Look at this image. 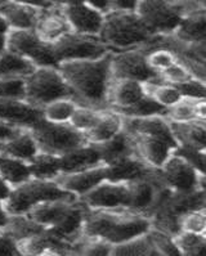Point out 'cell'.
I'll return each instance as SVG.
<instances>
[{
    "label": "cell",
    "mask_w": 206,
    "mask_h": 256,
    "mask_svg": "<svg viewBox=\"0 0 206 256\" xmlns=\"http://www.w3.org/2000/svg\"><path fill=\"white\" fill-rule=\"evenodd\" d=\"M85 3L103 14L110 12V0H85Z\"/></svg>",
    "instance_id": "816d5d0a"
},
{
    "label": "cell",
    "mask_w": 206,
    "mask_h": 256,
    "mask_svg": "<svg viewBox=\"0 0 206 256\" xmlns=\"http://www.w3.org/2000/svg\"><path fill=\"white\" fill-rule=\"evenodd\" d=\"M146 94H148L161 106H164L165 108H169L172 106L176 104L179 100H182V94L179 93L174 85L161 82V84H144Z\"/></svg>",
    "instance_id": "f35d334b"
},
{
    "label": "cell",
    "mask_w": 206,
    "mask_h": 256,
    "mask_svg": "<svg viewBox=\"0 0 206 256\" xmlns=\"http://www.w3.org/2000/svg\"><path fill=\"white\" fill-rule=\"evenodd\" d=\"M152 168L146 165L138 156L122 157L104 165L106 180L114 183H128L136 179L144 178L151 172Z\"/></svg>",
    "instance_id": "ffe728a7"
},
{
    "label": "cell",
    "mask_w": 206,
    "mask_h": 256,
    "mask_svg": "<svg viewBox=\"0 0 206 256\" xmlns=\"http://www.w3.org/2000/svg\"><path fill=\"white\" fill-rule=\"evenodd\" d=\"M40 10L35 6L10 0H3L0 3V13L6 20L10 30H34Z\"/></svg>",
    "instance_id": "603a6c76"
},
{
    "label": "cell",
    "mask_w": 206,
    "mask_h": 256,
    "mask_svg": "<svg viewBox=\"0 0 206 256\" xmlns=\"http://www.w3.org/2000/svg\"><path fill=\"white\" fill-rule=\"evenodd\" d=\"M79 251H76V254H82V255L86 256H104L111 255L112 251V244L108 242L100 240V238H92L88 237V241L84 244L75 246Z\"/></svg>",
    "instance_id": "ee69618b"
},
{
    "label": "cell",
    "mask_w": 206,
    "mask_h": 256,
    "mask_svg": "<svg viewBox=\"0 0 206 256\" xmlns=\"http://www.w3.org/2000/svg\"><path fill=\"white\" fill-rule=\"evenodd\" d=\"M104 112L106 110H96L86 106H78L68 124L82 133H86L88 130L97 125L98 121L103 118Z\"/></svg>",
    "instance_id": "74e56055"
},
{
    "label": "cell",
    "mask_w": 206,
    "mask_h": 256,
    "mask_svg": "<svg viewBox=\"0 0 206 256\" xmlns=\"http://www.w3.org/2000/svg\"><path fill=\"white\" fill-rule=\"evenodd\" d=\"M42 118V110L26 100H0V121L20 129L31 128Z\"/></svg>",
    "instance_id": "e0dca14e"
},
{
    "label": "cell",
    "mask_w": 206,
    "mask_h": 256,
    "mask_svg": "<svg viewBox=\"0 0 206 256\" xmlns=\"http://www.w3.org/2000/svg\"><path fill=\"white\" fill-rule=\"evenodd\" d=\"M140 0H110V10L136 12Z\"/></svg>",
    "instance_id": "681fc988"
},
{
    "label": "cell",
    "mask_w": 206,
    "mask_h": 256,
    "mask_svg": "<svg viewBox=\"0 0 206 256\" xmlns=\"http://www.w3.org/2000/svg\"><path fill=\"white\" fill-rule=\"evenodd\" d=\"M52 3L60 6H76V4L85 3V0H50Z\"/></svg>",
    "instance_id": "11a10c76"
},
{
    "label": "cell",
    "mask_w": 206,
    "mask_h": 256,
    "mask_svg": "<svg viewBox=\"0 0 206 256\" xmlns=\"http://www.w3.org/2000/svg\"><path fill=\"white\" fill-rule=\"evenodd\" d=\"M79 198L82 205L88 208H102V210L126 208V183H114V182L104 180Z\"/></svg>",
    "instance_id": "7c38bea8"
},
{
    "label": "cell",
    "mask_w": 206,
    "mask_h": 256,
    "mask_svg": "<svg viewBox=\"0 0 206 256\" xmlns=\"http://www.w3.org/2000/svg\"><path fill=\"white\" fill-rule=\"evenodd\" d=\"M173 154L182 156L184 160L194 166V169L200 174H205L206 169V154L205 150H198L194 147H188V146L179 144L173 151Z\"/></svg>",
    "instance_id": "7bdbcfd3"
},
{
    "label": "cell",
    "mask_w": 206,
    "mask_h": 256,
    "mask_svg": "<svg viewBox=\"0 0 206 256\" xmlns=\"http://www.w3.org/2000/svg\"><path fill=\"white\" fill-rule=\"evenodd\" d=\"M38 152H39V147L34 136H31L30 130L28 129L21 130L18 134H16L10 139L0 142V154L24 160L26 162H28Z\"/></svg>",
    "instance_id": "484cf974"
},
{
    "label": "cell",
    "mask_w": 206,
    "mask_h": 256,
    "mask_svg": "<svg viewBox=\"0 0 206 256\" xmlns=\"http://www.w3.org/2000/svg\"><path fill=\"white\" fill-rule=\"evenodd\" d=\"M35 32L44 42H54L56 40L70 32L71 28L67 22L62 6L53 4L49 8L42 10L35 24Z\"/></svg>",
    "instance_id": "ac0fdd59"
},
{
    "label": "cell",
    "mask_w": 206,
    "mask_h": 256,
    "mask_svg": "<svg viewBox=\"0 0 206 256\" xmlns=\"http://www.w3.org/2000/svg\"><path fill=\"white\" fill-rule=\"evenodd\" d=\"M152 226L151 219L146 215L128 210H102L85 206L82 236L100 238L111 244H118L146 234Z\"/></svg>",
    "instance_id": "7a4b0ae2"
},
{
    "label": "cell",
    "mask_w": 206,
    "mask_h": 256,
    "mask_svg": "<svg viewBox=\"0 0 206 256\" xmlns=\"http://www.w3.org/2000/svg\"><path fill=\"white\" fill-rule=\"evenodd\" d=\"M21 130L24 129L12 126V125H8V124H4L0 121V142L6 140V139H10L12 136H14L16 134H18Z\"/></svg>",
    "instance_id": "f907efd6"
},
{
    "label": "cell",
    "mask_w": 206,
    "mask_h": 256,
    "mask_svg": "<svg viewBox=\"0 0 206 256\" xmlns=\"http://www.w3.org/2000/svg\"><path fill=\"white\" fill-rule=\"evenodd\" d=\"M111 255H129V256H154L158 255V251L154 250V244L150 240L148 232L146 234L129 240L126 242L118 244H112Z\"/></svg>",
    "instance_id": "e575fe53"
},
{
    "label": "cell",
    "mask_w": 206,
    "mask_h": 256,
    "mask_svg": "<svg viewBox=\"0 0 206 256\" xmlns=\"http://www.w3.org/2000/svg\"><path fill=\"white\" fill-rule=\"evenodd\" d=\"M129 136L133 139L138 157L152 169H158L174 151L173 146L152 134L138 133Z\"/></svg>",
    "instance_id": "4fadbf2b"
},
{
    "label": "cell",
    "mask_w": 206,
    "mask_h": 256,
    "mask_svg": "<svg viewBox=\"0 0 206 256\" xmlns=\"http://www.w3.org/2000/svg\"><path fill=\"white\" fill-rule=\"evenodd\" d=\"M56 200L75 201L78 197L60 187L54 180L31 178L17 187H13L10 196L3 201V206L10 216L26 215L34 206Z\"/></svg>",
    "instance_id": "277c9868"
},
{
    "label": "cell",
    "mask_w": 206,
    "mask_h": 256,
    "mask_svg": "<svg viewBox=\"0 0 206 256\" xmlns=\"http://www.w3.org/2000/svg\"><path fill=\"white\" fill-rule=\"evenodd\" d=\"M169 121V120H168ZM178 146H188L198 150L206 148V126L205 120H194L188 122H174L169 121Z\"/></svg>",
    "instance_id": "4316f807"
},
{
    "label": "cell",
    "mask_w": 206,
    "mask_h": 256,
    "mask_svg": "<svg viewBox=\"0 0 206 256\" xmlns=\"http://www.w3.org/2000/svg\"><path fill=\"white\" fill-rule=\"evenodd\" d=\"M62 10L72 31L85 35H100L104 17L103 13L98 12L86 3L62 6Z\"/></svg>",
    "instance_id": "9a60e30c"
},
{
    "label": "cell",
    "mask_w": 206,
    "mask_h": 256,
    "mask_svg": "<svg viewBox=\"0 0 206 256\" xmlns=\"http://www.w3.org/2000/svg\"><path fill=\"white\" fill-rule=\"evenodd\" d=\"M84 219L85 206L82 202L78 204V200H76V201L71 202L67 210L61 215V218L50 228L46 229H48V232H50L60 240L74 244V238L78 237L79 233H82Z\"/></svg>",
    "instance_id": "d6986e66"
},
{
    "label": "cell",
    "mask_w": 206,
    "mask_h": 256,
    "mask_svg": "<svg viewBox=\"0 0 206 256\" xmlns=\"http://www.w3.org/2000/svg\"><path fill=\"white\" fill-rule=\"evenodd\" d=\"M71 202L74 201L56 200V201L42 202L39 205L34 206L26 214V216L32 220V222H35L36 224H39V226H44V228H50L61 218V215L64 214V211L67 210Z\"/></svg>",
    "instance_id": "f546056e"
},
{
    "label": "cell",
    "mask_w": 206,
    "mask_h": 256,
    "mask_svg": "<svg viewBox=\"0 0 206 256\" xmlns=\"http://www.w3.org/2000/svg\"><path fill=\"white\" fill-rule=\"evenodd\" d=\"M146 96L143 82L129 78L111 80L108 89V108H124L134 104Z\"/></svg>",
    "instance_id": "44dd1931"
},
{
    "label": "cell",
    "mask_w": 206,
    "mask_h": 256,
    "mask_svg": "<svg viewBox=\"0 0 206 256\" xmlns=\"http://www.w3.org/2000/svg\"><path fill=\"white\" fill-rule=\"evenodd\" d=\"M160 75L162 78V80H164V82L170 85L182 84V82H188L190 78H194L192 74L188 71L187 67L183 64H180L179 60H176V64H173L172 66L165 68L164 71H161Z\"/></svg>",
    "instance_id": "bcb514c9"
},
{
    "label": "cell",
    "mask_w": 206,
    "mask_h": 256,
    "mask_svg": "<svg viewBox=\"0 0 206 256\" xmlns=\"http://www.w3.org/2000/svg\"><path fill=\"white\" fill-rule=\"evenodd\" d=\"M2 2H3V0H0V3H2Z\"/></svg>",
    "instance_id": "91938a15"
},
{
    "label": "cell",
    "mask_w": 206,
    "mask_h": 256,
    "mask_svg": "<svg viewBox=\"0 0 206 256\" xmlns=\"http://www.w3.org/2000/svg\"><path fill=\"white\" fill-rule=\"evenodd\" d=\"M112 111L122 114V118H150V116H165L168 108L156 102L151 96L146 94L142 100L134 104L124 107V108L112 110Z\"/></svg>",
    "instance_id": "836d02e7"
},
{
    "label": "cell",
    "mask_w": 206,
    "mask_h": 256,
    "mask_svg": "<svg viewBox=\"0 0 206 256\" xmlns=\"http://www.w3.org/2000/svg\"><path fill=\"white\" fill-rule=\"evenodd\" d=\"M176 39L188 44H200L205 42L206 36V14L205 8L194 10L184 13L179 22L178 28L174 31Z\"/></svg>",
    "instance_id": "cb8c5ba5"
},
{
    "label": "cell",
    "mask_w": 206,
    "mask_h": 256,
    "mask_svg": "<svg viewBox=\"0 0 206 256\" xmlns=\"http://www.w3.org/2000/svg\"><path fill=\"white\" fill-rule=\"evenodd\" d=\"M110 68H111V80L129 78L143 84L164 82L160 72L154 71L148 64L146 54L136 49L111 52Z\"/></svg>",
    "instance_id": "30bf717a"
},
{
    "label": "cell",
    "mask_w": 206,
    "mask_h": 256,
    "mask_svg": "<svg viewBox=\"0 0 206 256\" xmlns=\"http://www.w3.org/2000/svg\"><path fill=\"white\" fill-rule=\"evenodd\" d=\"M26 96L24 100L42 108L48 103L64 98L75 100L72 90L64 82L57 67H36L24 78Z\"/></svg>",
    "instance_id": "5b68a950"
},
{
    "label": "cell",
    "mask_w": 206,
    "mask_h": 256,
    "mask_svg": "<svg viewBox=\"0 0 206 256\" xmlns=\"http://www.w3.org/2000/svg\"><path fill=\"white\" fill-rule=\"evenodd\" d=\"M10 190H12V187H10V184H6L4 179L0 176V201H6V197L10 196Z\"/></svg>",
    "instance_id": "db71d44e"
},
{
    "label": "cell",
    "mask_w": 206,
    "mask_h": 256,
    "mask_svg": "<svg viewBox=\"0 0 206 256\" xmlns=\"http://www.w3.org/2000/svg\"><path fill=\"white\" fill-rule=\"evenodd\" d=\"M21 255L18 244L10 233L0 229V256H14Z\"/></svg>",
    "instance_id": "c3c4849f"
},
{
    "label": "cell",
    "mask_w": 206,
    "mask_h": 256,
    "mask_svg": "<svg viewBox=\"0 0 206 256\" xmlns=\"http://www.w3.org/2000/svg\"><path fill=\"white\" fill-rule=\"evenodd\" d=\"M104 180H106L104 165L96 166V168L82 170V172H61L54 179V182L60 187L64 188L67 192L72 193L78 198Z\"/></svg>",
    "instance_id": "5bb4252c"
},
{
    "label": "cell",
    "mask_w": 206,
    "mask_h": 256,
    "mask_svg": "<svg viewBox=\"0 0 206 256\" xmlns=\"http://www.w3.org/2000/svg\"><path fill=\"white\" fill-rule=\"evenodd\" d=\"M110 60L111 52L100 60H67L58 64V71L72 90L78 104L96 110L108 108Z\"/></svg>",
    "instance_id": "6da1fadb"
},
{
    "label": "cell",
    "mask_w": 206,
    "mask_h": 256,
    "mask_svg": "<svg viewBox=\"0 0 206 256\" xmlns=\"http://www.w3.org/2000/svg\"><path fill=\"white\" fill-rule=\"evenodd\" d=\"M10 2H17V3L26 4V6H35V8H39V10H46V8L53 6L50 0H10Z\"/></svg>",
    "instance_id": "f5cc1de1"
},
{
    "label": "cell",
    "mask_w": 206,
    "mask_h": 256,
    "mask_svg": "<svg viewBox=\"0 0 206 256\" xmlns=\"http://www.w3.org/2000/svg\"><path fill=\"white\" fill-rule=\"evenodd\" d=\"M30 130L39 151L61 156L74 148L86 144L84 133L76 130L68 122H52L40 118Z\"/></svg>",
    "instance_id": "8992f818"
},
{
    "label": "cell",
    "mask_w": 206,
    "mask_h": 256,
    "mask_svg": "<svg viewBox=\"0 0 206 256\" xmlns=\"http://www.w3.org/2000/svg\"><path fill=\"white\" fill-rule=\"evenodd\" d=\"M165 118L174 122L205 120V100H192L183 96L176 104L168 108Z\"/></svg>",
    "instance_id": "f1b7e54d"
},
{
    "label": "cell",
    "mask_w": 206,
    "mask_h": 256,
    "mask_svg": "<svg viewBox=\"0 0 206 256\" xmlns=\"http://www.w3.org/2000/svg\"><path fill=\"white\" fill-rule=\"evenodd\" d=\"M8 220H10V215L6 214V208L3 206V202L0 201V228H4L8 223Z\"/></svg>",
    "instance_id": "9f6ffc18"
},
{
    "label": "cell",
    "mask_w": 206,
    "mask_h": 256,
    "mask_svg": "<svg viewBox=\"0 0 206 256\" xmlns=\"http://www.w3.org/2000/svg\"><path fill=\"white\" fill-rule=\"evenodd\" d=\"M100 39L108 50H129L152 39L151 32L136 12L110 10L103 17Z\"/></svg>",
    "instance_id": "3957f363"
},
{
    "label": "cell",
    "mask_w": 206,
    "mask_h": 256,
    "mask_svg": "<svg viewBox=\"0 0 206 256\" xmlns=\"http://www.w3.org/2000/svg\"><path fill=\"white\" fill-rule=\"evenodd\" d=\"M36 66L28 58L13 53L6 49L0 56V76H16V78H26L30 75Z\"/></svg>",
    "instance_id": "d6a6232c"
},
{
    "label": "cell",
    "mask_w": 206,
    "mask_h": 256,
    "mask_svg": "<svg viewBox=\"0 0 206 256\" xmlns=\"http://www.w3.org/2000/svg\"><path fill=\"white\" fill-rule=\"evenodd\" d=\"M136 13L154 36L174 34L184 10L174 0H140Z\"/></svg>",
    "instance_id": "52a82bcc"
},
{
    "label": "cell",
    "mask_w": 206,
    "mask_h": 256,
    "mask_svg": "<svg viewBox=\"0 0 206 256\" xmlns=\"http://www.w3.org/2000/svg\"><path fill=\"white\" fill-rule=\"evenodd\" d=\"M0 229H2V228H0Z\"/></svg>",
    "instance_id": "94428289"
},
{
    "label": "cell",
    "mask_w": 206,
    "mask_h": 256,
    "mask_svg": "<svg viewBox=\"0 0 206 256\" xmlns=\"http://www.w3.org/2000/svg\"><path fill=\"white\" fill-rule=\"evenodd\" d=\"M0 176L12 188L32 178L28 162L3 154H0Z\"/></svg>",
    "instance_id": "4dcf8cb0"
},
{
    "label": "cell",
    "mask_w": 206,
    "mask_h": 256,
    "mask_svg": "<svg viewBox=\"0 0 206 256\" xmlns=\"http://www.w3.org/2000/svg\"><path fill=\"white\" fill-rule=\"evenodd\" d=\"M154 174L158 183L172 190L190 192L197 188L205 190V174H200L179 154H170L158 169H154Z\"/></svg>",
    "instance_id": "9c48e42d"
},
{
    "label": "cell",
    "mask_w": 206,
    "mask_h": 256,
    "mask_svg": "<svg viewBox=\"0 0 206 256\" xmlns=\"http://www.w3.org/2000/svg\"><path fill=\"white\" fill-rule=\"evenodd\" d=\"M6 49L28 58L36 67H57L52 42H44L35 30H10L6 34Z\"/></svg>",
    "instance_id": "8fae6325"
},
{
    "label": "cell",
    "mask_w": 206,
    "mask_h": 256,
    "mask_svg": "<svg viewBox=\"0 0 206 256\" xmlns=\"http://www.w3.org/2000/svg\"><path fill=\"white\" fill-rule=\"evenodd\" d=\"M148 236L152 244H154V250L158 251V256L180 255L178 247H176V241H174V237L173 236H170L169 233L164 232V230H161V229L151 226L148 230Z\"/></svg>",
    "instance_id": "60d3db41"
},
{
    "label": "cell",
    "mask_w": 206,
    "mask_h": 256,
    "mask_svg": "<svg viewBox=\"0 0 206 256\" xmlns=\"http://www.w3.org/2000/svg\"><path fill=\"white\" fill-rule=\"evenodd\" d=\"M179 228L183 232L205 233L206 229V214L205 208L198 210L190 211L179 219Z\"/></svg>",
    "instance_id": "b9f144b4"
},
{
    "label": "cell",
    "mask_w": 206,
    "mask_h": 256,
    "mask_svg": "<svg viewBox=\"0 0 206 256\" xmlns=\"http://www.w3.org/2000/svg\"><path fill=\"white\" fill-rule=\"evenodd\" d=\"M24 78L0 76V100H24Z\"/></svg>",
    "instance_id": "ab89813d"
},
{
    "label": "cell",
    "mask_w": 206,
    "mask_h": 256,
    "mask_svg": "<svg viewBox=\"0 0 206 256\" xmlns=\"http://www.w3.org/2000/svg\"><path fill=\"white\" fill-rule=\"evenodd\" d=\"M53 53L58 64L67 60H100L110 53L108 48L103 44L100 36L85 35V34L70 32L52 42Z\"/></svg>",
    "instance_id": "ba28073f"
},
{
    "label": "cell",
    "mask_w": 206,
    "mask_h": 256,
    "mask_svg": "<svg viewBox=\"0 0 206 256\" xmlns=\"http://www.w3.org/2000/svg\"><path fill=\"white\" fill-rule=\"evenodd\" d=\"M174 237L179 254L184 256H202L206 250L205 233H191L180 230Z\"/></svg>",
    "instance_id": "d590c367"
},
{
    "label": "cell",
    "mask_w": 206,
    "mask_h": 256,
    "mask_svg": "<svg viewBox=\"0 0 206 256\" xmlns=\"http://www.w3.org/2000/svg\"><path fill=\"white\" fill-rule=\"evenodd\" d=\"M6 50V35H0V56Z\"/></svg>",
    "instance_id": "680465c9"
},
{
    "label": "cell",
    "mask_w": 206,
    "mask_h": 256,
    "mask_svg": "<svg viewBox=\"0 0 206 256\" xmlns=\"http://www.w3.org/2000/svg\"><path fill=\"white\" fill-rule=\"evenodd\" d=\"M186 98H192V100H205L206 96V86L205 82L198 80L196 78H190L188 82H182V84L174 85Z\"/></svg>",
    "instance_id": "7dc6e473"
},
{
    "label": "cell",
    "mask_w": 206,
    "mask_h": 256,
    "mask_svg": "<svg viewBox=\"0 0 206 256\" xmlns=\"http://www.w3.org/2000/svg\"><path fill=\"white\" fill-rule=\"evenodd\" d=\"M31 176L42 180H54L61 174L60 156L39 151L28 161Z\"/></svg>",
    "instance_id": "1f68e13d"
},
{
    "label": "cell",
    "mask_w": 206,
    "mask_h": 256,
    "mask_svg": "<svg viewBox=\"0 0 206 256\" xmlns=\"http://www.w3.org/2000/svg\"><path fill=\"white\" fill-rule=\"evenodd\" d=\"M61 172H76L103 165L100 152L92 143L76 147L60 156Z\"/></svg>",
    "instance_id": "7402d4cb"
},
{
    "label": "cell",
    "mask_w": 206,
    "mask_h": 256,
    "mask_svg": "<svg viewBox=\"0 0 206 256\" xmlns=\"http://www.w3.org/2000/svg\"><path fill=\"white\" fill-rule=\"evenodd\" d=\"M151 172L144 178L136 179L126 183L128 210L146 215V212L152 208L154 201L158 198V180L154 179V176H151Z\"/></svg>",
    "instance_id": "2e32d148"
},
{
    "label": "cell",
    "mask_w": 206,
    "mask_h": 256,
    "mask_svg": "<svg viewBox=\"0 0 206 256\" xmlns=\"http://www.w3.org/2000/svg\"><path fill=\"white\" fill-rule=\"evenodd\" d=\"M146 60L154 71L161 72L173 64H176L178 58H176V53L168 50V49H158V50L151 52L150 54H146Z\"/></svg>",
    "instance_id": "f6af8a7d"
},
{
    "label": "cell",
    "mask_w": 206,
    "mask_h": 256,
    "mask_svg": "<svg viewBox=\"0 0 206 256\" xmlns=\"http://www.w3.org/2000/svg\"><path fill=\"white\" fill-rule=\"evenodd\" d=\"M122 130V116L118 112L107 108L103 118L97 122V125L84 133L88 143H100L107 139L112 138Z\"/></svg>",
    "instance_id": "83f0119b"
},
{
    "label": "cell",
    "mask_w": 206,
    "mask_h": 256,
    "mask_svg": "<svg viewBox=\"0 0 206 256\" xmlns=\"http://www.w3.org/2000/svg\"><path fill=\"white\" fill-rule=\"evenodd\" d=\"M10 28L6 20L4 18V16L0 13V35H6V34L10 32Z\"/></svg>",
    "instance_id": "6f0895ef"
},
{
    "label": "cell",
    "mask_w": 206,
    "mask_h": 256,
    "mask_svg": "<svg viewBox=\"0 0 206 256\" xmlns=\"http://www.w3.org/2000/svg\"><path fill=\"white\" fill-rule=\"evenodd\" d=\"M78 106L70 98L53 100L42 107V118L52 122H68Z\"/></svg>",
    "instance_id": "8d00e7d4"
},
{
    "label": "cell",
    "mask_w": 206,
    "mask_h": 256,
    "mask_svg": "<svg viewBox=\"0 0 206 256\" xmlns=\"http://www.w3.org/2000/svg\"><path fill=\"white\" fill-rule=\"evenodd\" d=\"M100 152V160L103 165L111 164L116 160H120L122 157L138 156L134 147L133 139L124 130L116 134L112 138L107 139L104 142L92 143Z\"/></svg>",
    "instance_id": "d4e9b609"
}]
</instances>
